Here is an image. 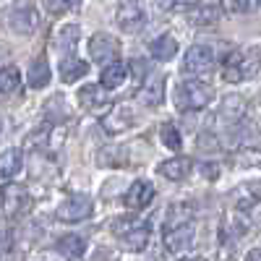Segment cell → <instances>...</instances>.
<instances>
[{"label": "cell", "instance_id": "obj_19", "mask_svg": "<svg viewBox=\"0 0 261 261\" xmlns=\"http://www.w3.org/2000/svg\"><path fill=\"white\" fill-rule=\"evenodd\" d=\"M21 167H24V154H21V149H6L3 157H0V178L3 183H11Z\"/></svg>", "mask_w": 261, "mask_h": 261}, {"label": "cell", "instance_id": "obj_30", "mask_svg": "<svg viewBox=\"0 0 261 261\" xmlns=\"http://www.w3.org/2000/svg\"><path fill=\"white\" fill-rule=\"evenodd\" d=\"M261 165V151L258 149H243L241 151V167H258Z\"/></svg>", "mask_w": 261, "mask_h": 261}, {"label": "cell", "instance_id": "obj_11", "mask_svg": "<svg viewBox=\"0 0 261 261\" xmlns=\"http://www.w3.org/2000/svg\"><path fill=\"white\" fill-rule=\"evenodd\" d=\"M139 99L146 107H160L165 102V76L160 73H149L144 84L139 86Z\"/></svg>", "mask_w": 261, "mask_h": 261}, {"label": "cell", "instance_id": "obj_32", "mask_svg": "<svg viewBox=\"0 0 261 261\" xmlns=\"http://www.w3.org/2000/svg\"><path fill=\"white\" fill-rule=\"evenodd\" d=\"M248 256H251V258H261V251H251Z\"/></svg>", "mask_w": 261, "mask_h": 261}, {"label": "cell", "instance_id": "obj_29", "mask_svg": "<svg viewBox=\"0 0 261 261\" xmlns=\"http://www.w3.org/2000/svg\"><path fill=\"white\" fill-rule=\"evenodd\" d=\"M261 6V0H225V8L230 13H253Z\"/></svg>", "mask_w": 261, "mask_h": 261}, {"label": "cell", "instance_id": "obj_27", "mask_svg": "<svg viewBox=\"0 0 261 261\" xmlns=\"http://www.w3.org/2000/svg\"><path fill=\"white\" fill-rule=\"evenodd\" d=\"M58 246H60V251L65 256L81 258L86 253V238H81V235H63L60 241H58Z\"/></svg>", "mask_w": 261, "mask_h": 261}, {"label": "cell", "instance_id": "obj_25", "mask_svg": "<svg viewBox=\"0 0 261 261\" xmlns=\"http://www.w3.org/2000/svg\"><path fill=\"white\" fill-rule=\"evenodd\" d=\"M0 92H3V97H21V73L16 65H6L0 73Z\"/></svg>", "mask_w": 261, "mask_h": 261}, {"label": "cell", "instance_id": "obj_13", "mask_svg": "<svg viewBox=\"0 0 261 261\" xmlns=\"http://www.w3.org/2000/svg\"><path fill=\"white\" fill-rule=\"evenodd\" d=\"M29 206H32V201H29L27 191H24V188H18V186L6 183V193H3V212H6L8 220H11V217L24 214Z\"/></svg>", "mask_w": 261, "mask_h": 261}, {"label": "cell", "instance_id": "obj_24", "mask_svg": "<svg viewBox=\"0 0 261 261\" xmlns=\"http://www.w3.org/2000/svg\"><path fill=\"white\" fill-rule=\"evenodd\" d=\"M193 222V206L186 204V201H175L170 209H167V217H165V230L170 227H180V225H188Z\"/></svg>", "mask_w": 261, "mask_h": 261}, {"label": "cell", "instance_id": "obj_2", "mask_svg": "<svg viewBox=\"0 0 261 261\" xmlns=\"http://www.w3.org/2000/svg\"><path fill=\"white\" fill-rule=\"evenodd\" d=\"M214 92H212V86L204 84L201 79H188V81H180L178 84V89H175V105H178V110H204V107L212 102Z\"/></svg>", "mask_w": 261, "mask_h": 261}, {"label": "cell", "instance_id": "obj_18", "mask_svg": "<svg viewBox=\"0 0 261 261\" xmlns=\"http://www.w3.org/2000/svg\"><path fill=\"white\" fill-rule=\"evenodd\" d=\"M50 63H47V58L45 55H39V58H34L32 60V65H29V71H27V84L32 86V89H45V86L50 84Z\"/></svg>", "mask_w": 261, "mask_h": 261}, {"label": "cell", "instance_id": "obj_28", "mask_svg": "<svg viewBox=\"0 0 261 261\" xmlns=\"http://www.w3.org/2000/svg\"><path fill=\"white\" fill-rule=\"evenodd\" d=\"M160 136H162V144H165L170 151H178V149L183 146V141H180V130L172 125V123H165V125H162Z\"/></svg>", "mask_w": 261, "mask_h": 261}, {"label": "cell", "instance_id": "obj_17", "mask_svg": "<svg viewBox=\"0 0 261 261\" xmlns=\"http://www.w3.org/2000/svg\"><path fill=\"white\" fill-rule=\"evenodd\" d=\"M128 76H130V63H123V60H113L102 68V84L107 89H120L128 81Z\"/></svg>", "mask_w": 261, "mask_h": 261}, {"label": "cell", "instance_id": "obj_26", "mask_svg": "<svg viewBox=\"0 0 261 261\" xmlns=\"http://www.w3.org/2000/svg\"><path fill=\"white\" fill-rule=\"evenodd\" d=\"M79 34H81V29H79L76 24L63 27V29L55 34V47H58V53H60V55H68V53H73L76 42H79Z\"/></svg>", "mask_w": 261, "mask_h": 261}, {"label": "cell", "instance_id": "obj_5", "mask_svg": "<svg viewBox=\"0 0 261 261\" xmlns=\"http://www.w3.org/2000/svg\"><path fill=\"white\" fill-rule=\"evenodd\" d=\"M214 68V53L209 45H193L186 50L183 58V73L193 79H206Z\"/></svg>", "mask_w": 261, "mask_h": 261}, {"label": "cell", "instance_id": "obj_12", "mask_svg": "<svg viewBox=\"0 0 261 261\" xmlns=\"http://www.w3.org/2000/svg\"><path fill=\"white\" fill-rule=\"evenodd\" d=\"M99 123H102V128L107 130V134L118 136V134H123L130 123H134V115H130V110H128L125 105H113L110 113H105L99 118Z\"/></svg>", "mask_w": 261, "mask_h": 261}, {"label": "cell", "instance_id": "obj_16", "mask_svg": "<svg viewBox=\"0 0 261 261\" xmlns=\"http://www.w3.org/2000/svg\"><path fill=\"white\" fill-rule=\"evenodd\" d=\"M89 73V63L86 60H81V58H76L73 53H68V55H63L60 58V79L65 81V84H76L81 76H86Z\"/></svg>", "mask_w": 261, "mask_h": 261}, {"label": "cell", "instance_id": "obj_7", "mask_svg": "<svg viewBox=\"0 0 261 261\" xmlns=\"http://www.w3.org/2000/svg\"><path fill=\"white\" fill-rule=\"evenodd\" d=\"M92 209H94V204H92L89 196L73 193L58 206V220L73 225V222H81V220H86V217H92Z\"/></svg>", "mask_w": 261, "mask_h": 261}, {"label": "cell", "instance_id": "obj_22", "mask_svg": "<svg viewBox=\"0 0 261 261\" xmlns=\"http://www.w3.org/2000/svg\"><path fill=\"white\" fill-rule=\"evenodd\" d=\"M232 201L238 209H251L261 201V180H253V183H246L241 188H235L232 193Z\"/></svg>", "mask_w": 261, "mask_h": 261}, {"label": "cell", "instance_id": "obj_8", "mask_svg": "<svg viewBox=\"0 0 261 261\" xmlns=\"http://www.w3.org/2000/svg\"><path fill=\"white\" fill-rule=\"evenodd\" d=\"M89 55H92V60L99 63V65H107V63L118 60V55H120V42H118V37L107 34V32H97V34L89 39Z\"/></svg>", "mask_w": 261, "mask_h": 261}, {"label": "cell", "instance_id": "obj_20", "mask_svg": "<svg viewBox=\"0 0 261 261\" xmlns=\"http://www.w3.org/2000/svg\"><path fill=\"white\" fill-rule=\"evenodd\" d=\"M246 110H248V105H246V99H243L241 94H227L225 102H222L220 118L232 125V123H238L241 118H246Z\"/></svg>", "mask_w": 261, "mask_h": 261}, {"label": "cell", "instance_id": "obj_9", "mask_svg": "<svg viewBox=\"0 0 261 261\" xmlns=\"http://www.w3.org/2000/svg\"><path fill=\"white\" fill-rule=\"evenodd\" d=\"M118 27L128 34H136L146 24V13L139 0H118Z\"/></svg>", "mask_w": 261, "mask_h": 261}, {"label": "cell", "instance_id": "obj_6", "mask_svg": "<svg viewBox=\"0 0 261 261\" xmlns=\"http://www.w3.org/2000/svg\"><path fill=\"white\" fill-rule=\"evenodd\" d=\"M79 105L84 107L86 113H92V115H105V113H110V107H113V99L107 97V86L99 81V84H86L81 86V92H79Z\"/></svg>", "mask_w": 261, "mask_h": 261}, {"label": "cell", "instance_id": "obj_1", "mask_svg": "<svg viewBox=\"0 0 261 261\" xmlns=\"http://www.w3.org/2000/svg\"><path fill=\"white\" fill-rule=\"evenodd\" d=\"M261 68V47H243L232 50L222 63V79L227 84H241L246 79H253Z\"/></svg>", "mask_w": 261, "mask_h": 261}, {"label": "cell", "instance_id": "obj_14", "mask_svg": "<svg viewBox=\"0 0 261 261\" xmlns=\"http://www.w3.org/2000/svg\"><path fill=\"white\" fill-rule=\"evenodd\" d=\"M186 18L191 21L193 27H214L217 21L222 18V6L217 3H199V6H191L186 11Z\"/></svg>", "mask_w": 261, "mask_h": 261}, {"label": "cell", "instance_id": "obj_21", "mask_svg": "<svg viewBox=\"0 0 261 261\" xmlns=\"http://www.w3.org/2000/svg\"><path fill=\"white\" fill-rule=\"evenodd\" d=\"M149 55L154 58V60L170 63L172 58L178 55V42H175V37H170V34H162V37H157V39L149 45Z\"/></svg>", "mask_w": 261, "mask_h": 261}, {"label": "cell", "instance_id": "obj_15", "mask_svg": "<svg viewBox=\"0 0 261 261\" xmlns=\"http://www.w3.org/2000/svg\"><path fill=\"white\" fill-rule=\"evenodd\" d=\"M154 201V186L149 180H134L125 191V206L128 209H146Z\"/></svg>", "mask_w": 261, "mask_h": 261}, {"label": "cell", "instance_id": "obj_10", "mask_svg": "<svg viewBox=\"0 0 261 261\" xmlns=\"http://www.w3.org/2000/svg\"><path fill=\"white\" fill-rule=\"evenodd\" d=\"M193 235H196V230H193V225L188 222V225H180V227H170V230H165L162 243H165V248H167L170 253H183V251L191 248Z\"/></svg>", "mask_w": 261, "mask_h": 261}, {"label": "cell", "instance_id": "obj_4", "mask_svg": "<svg viewBox=\"0 0 261 261\" xmlns=\"http://www.w3.org/2000/svg\"><path fill=\"white\" fill-rule=\"evenodd\" d=\"M8 18H11L13 32L24 34V37L34 34L37 27H39V11H37V6L32 3V0H13Z\"/></svg>", "mask_w": 261, "mask_h": 261}, {"label": "cell", "instance_id": "obj_3", "mask_svg": "<svg viewBox=\"0 0 261 261\" xmlns=\"http://www.w3.org/2000/svg\"><path fill=\"white\" fill-rule=\"evenodd\" d=\"M113 232L130 251H144L149 243V225L139 220V217H118L113 222Z\"/></svg>", "mask_w": 261, "mask_h": 261}, {"label": "cell", "instance_id": "obj_23", "mask_svg": "<svg viewBox=\"0 0 261 261\" xmlns=\"http://www.w3.org/2000/svg\"><path fill=\"white\" fill-rule=\"evenodd\" d=\"M157 170H160V175H165L167 180H183L191 172V160L188 157H172V160H165Z\"/></svg>", "mask_w": 261, "mask_h": 261}, {"label": "cell", "instance_id": "obj_31", "mask_svg": "<svg viewBox=\"0 0 261 261\" xmlns=\"http://www.w3.org/2000/svg\"><path fill=\"white\" fill-rule=\"evenodd\" d=\"M79 6V0H47V11L50 13H65Z\"/></svg>", "mask_w": 261, "mask_h": 261}]
</instances>
